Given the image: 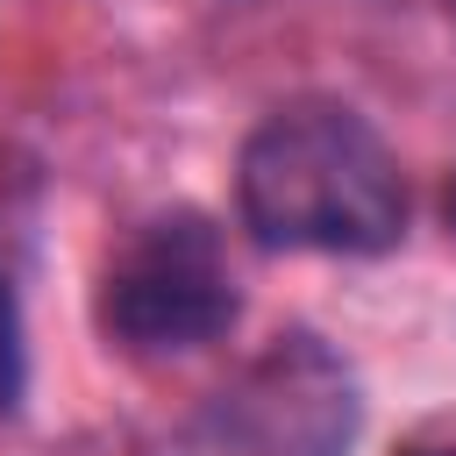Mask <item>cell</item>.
I'll use <instances>...</instances> for the list:
<instances>
[{
    "label": "cell",
    "instance_id": "obj_1",
    "mask_svg": "<svg viewBox=\"0 0 456 456\" xmlns=\"http://www.w3.org/2000/svg\"><path fill=\"white\" fill-rule=\"evenodd\" d=\"M413 192L385 128L335 100L299 93L256 114L235 150V228L264 256H392L406 242Z\"/></svg>",
    "mask_w": 456,
    "mask_h": 456
},
{
    "label": "cell",
    "instance_id": "obj_2",
    "mask_svg": "<svg viewBox=\"0 0 456 456\" xmlns=\"http://www.w3.org/2000/svg\"><path fill=\"white\" fill-rule=\"evenodd\" d=\"M235 321H242V285L228 264V235L192 200L142 214L93 278V328L107 349L135 363L200 356L228 342Z\"/></svg>",
    "mask_w": 456,
    "mask_h": 456
},
{
    "label": "cell",
    "instance_id": "obj_3",
    "mask_svg": "<svg viewBox=\"0 0 456 456\" xmlns=\"http://www.w3.org/2000/svg\"><path fill=\"white\" fill-rule=\"evenodd\" d=\"M356 420V370L314 328H285L235 385L192 413L178 456H349Z\"/></svg>",
    "mask_w": 456,
    "mask_h": 456
},
{
    "label": "cell",
    "instance_id": "obj_4",
    "mask_svg": "<svg viewBox=\"0 0 456 456\" xmlns=\"http://www.w3.org/2000/svg\"><path fill=\"white\" fill-rule=\"evenodd\" d=\"M28 406V314H21V285L0 271V420H14Z\"/></svg>",
    "mask_w": 456,
    "mask_h": 456
},
{
    "label": "cell",
    "instance_id": "obj_5",
    "mask_svg": "<svg viewBox=\"0 0 456 456\" xmlns=\"http://www.w3.org/2000/svg\"><path fill=\"white\" fill-rule=\"evenodd\" d=\"M392 456H456V435H406Z\"/></svg>",
    "mask_w": 456,
    "mask_h": 456
},
{
    "label": "cell",
    "instance_id": "obj_6",
    "mask_svg": "<svg viewBox=\"0 0 456 456\" xmlns=\"http://www.w3.org/2000/svg\"><path fill=\"white\" fill-rule=\"evenodd\" d=\"M442 228L456 235V171H449V185H442Z\"/></svg>",
    "mask_w": 456,
    "mask_h": 456
},
{
    "label": "cell",
    "instance_id": "obj_7",
    "mask_svg": "<svg viewBox=\"0 0 456 456\" xmlns=\"http://www.w3.org/2000/svg\"><path fill=\"white\" fill-rule=\"evenodd\" d=\"M449 14H456V0H449Z\"/></svg>",
    "mask_w": 456,
    "mask_h": 456
}]
</instances>
